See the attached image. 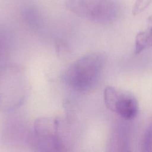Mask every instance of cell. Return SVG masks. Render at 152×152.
<instances>
[{
  "label": "cell",
  "mask_w": 152,
  "mask_h": 152,
  "mask_svg": "<svg viewBox=\"0 0 152 152\" xmlns=\"http://www.w3.org/2000/svg\"><path fill=\"white\" fill-rule=\"evenodd\" d=\"M105 64L104 55L99 52L87 54L71 64L64 74L66 84L72 89L84 93L98 83Z\"/></svg>",
  "instance_id": "6da1fadb"
},
{
  "label": "cell",
  "mask_w": 152,
  "mask_h": 152,
  "mask_svg": "<svg viewBox=\"0 0 152 152\" xmlns=\"http://www.w3.org/2000/svg\"><path fill=\"white\" fill-rule=\"evenodd\" d=\"M29 90L25 71L17 64L0 70V110L9 112L20 106Z\"/></svg>",
  "instance_id": "7a4b0ae2"
},
{
  "label": "cell",
  "mask_w": 152,
  "mask_h": 152,
  "mask_svg": "<svg viewBox=\"0 0 152 152\" xmlns=\"http://www.w3.org/2000/svg\"><path fill=\"white\" fill-rule=\"evenodd\" d=\"M66 8L81 17L99 24H109L120 16V0H65Z\"/></svg>",
  "instance_id": "3957f363"
},
{
  "label": "cell",
  "mask_w": 152,
  "mask_h": 152,
  "mask_svg": "<svg viewBox=\"0 0 152 152\" xmlns=\"http://www.w3.org/2000/svg\"><path fill=\"white\" fill-rule=\"evenodd\" d=\"M60 122L55 117L37 119L33 130L28 135L27 142L36 150L41 151H66V145L59 134Z\"/></svg>",
  "instance_id": "277c9868"
},
{
  "label": "cell",
  "mask_w": 152,
  "mask_h": 152,
  "mask_svg": "<svg viewBox=\"0 0 152 152\" xmlns=\"http://www.w3.org/2000/svg\"><path fill=\"white\" fill-rule=\"evenodd\" d=\"M103 99L106 107L125 121L132 120L138 115V101L128 92L107 86L104 90Z\"/></svg>",
  "instance_id": "5b68a950"
},
{
  "label": "cell",
  "mask_w": 152,
  "mask_h": 152,
  "mask_svg": "<svg viewBox=\"0 0 152 152\" xmlns=\"http://www.w3.org/2000/svg\"><path fill=\"white\" fill-rule=\"evenodd\" d=\"M129 131L127 126L124 122L117 123L110 134L107 142L109 151H128Z\"/></svg>",
  "instance_id": "8992f818"
},
{
  "label": "cell",
  "mask_w": 152,
  "mask_h": 152,
  "mask_svg": "<svg viewBox=\"0 0 152 152\" xmlns=\"http://www.w3.org/2000/svg\"><path fill=\"white\" fill-rule=\"evenodd\" d=\"M152 46V15L147 20V29L137 33L135 40V53L139 54Z\"/></svg>",
  "instance_id": "52a82bcc"
},
{
  "label": "cell",
  "mask_w": 152,
  "mask_h": 152,
  "mask_svg": "<svg viewBox=\"0 0 152 152\" xmlns=\"http://www.w3.org/2000/svg\"><path fill=\"white\" fill-rule=\"evenodd\" d=\"M21 14L26 22L31 27L39 28L42 26V15L36 7L32 5H25L21 10Z\"/></svg>",
  "instance_id": "ba28073f"
},
{
  "label": "cell",
  "mask_w": 152,
  "mask_h": 152,
  "mask_svg": "<svg viewBox=\"0 0 152 152\" xmlns=\"http://www.w3.org/2000/svg\"><path fill=\"white\" fill-rule=\"evenodd\" d=\"M142 151H152V122L147 127L141 141Z\"/></svg>",
  "instance_id": "9c48e42d"
},
{
  "label": "cell",
  "mask_w": 152,
  "mask_h": 152,
  "mask_svg": "<svg viewBox=\"0 0 152 152\" xmlns=\"http://www.w3.org/2000/svg\"><path fill=\"white\" fill-rule=\"evenodd\" d=\"M152 0H136L132 7V13L137 15L143 12L151 3Z\"/></svg>",
  "instance_id": "30bf717a"
}]
</instances>
